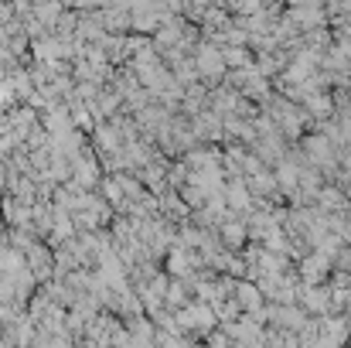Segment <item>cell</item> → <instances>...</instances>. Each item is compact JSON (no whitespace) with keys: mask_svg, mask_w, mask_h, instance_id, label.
I'll use <instances>...</instances> for the list:
<instances>
[{"mask_svg":"<svg viewBox=\"0 0 351 348\" xmlns=\"http://www.w3.org/2000/svg\"><path fill=\"white\" fill-rule=\"evenodd\" d=\"M106 178H103V171H99V161H96V154H82L79 161H72V181L69 185H75V188H82V192H93V188H99Z\"/></svg>","mask_w":351,"mask_h":348,"instance_id":"cell-1","label":"cell"},{"mask_svg":"<svg viewBox=\"0 0 351 348\" xmlns=\"http://www.w3.org/2000/svg\"><path fill=\"white\" fill-rule=\"evenodd\" d=\"M96 150L99 154H106V157H113V154H119L123 150V137H119L117 130V119L113 123H103V126H96Z\"/></svg>","mask_w":351,"mask_h":348,"instance_id":"cell-2","label":"cell"}]
</instances>
